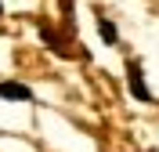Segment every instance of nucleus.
I'll list each match as a JSON object with an SVG mask.
<instances>
[{
  "mask_svg": "<svg viewBox=\"0 0 159 152\" xmlns=\"http://www.w3.org/2000/svg\"><path fill=\"white\" fill-rule=\"evenodd\" d=\"M0 98H7V101H29L33 91L25 87V83H18V80H4L0 83Z\"/></svg>",
  "mask_w": 159,
  "mask_h": 152,
  "instance_id": "obj_1",
  "label": "nucleus"
},
{
  "mask_svg": "<svg viewBox=\"0 0 159 152\" xmlns=\"http://www.w3.org/2000/svg\"><path fill=\"white\" fill-rule=\"evenodd\" d=\"M127 76H130V91H134V98L148 101L152 94H148V87H145V80H141V65H138V62H127Z\"/></svg>",
  "mask_w": 159,
  "mask_h": 152,
  "instance_id": "obj_2",
  "label": "nucleus"
},
{
  "mask_svg": "<svg viewBox=\"0 0 159 152\" xmlns=\"http://www.w3.org/2000/svg\"><path fill=\"white\" fill-rule=\"evenodd\" d=\"M98 29H101V40L112 47V44H116V25H112L109 18H101V15H98Z\"/></svg>",
  "mask_w": 159,
  "mask_h": 152,
  "instance_id": "obj_3",
  "label": "nucleus"
}]
</instances>
